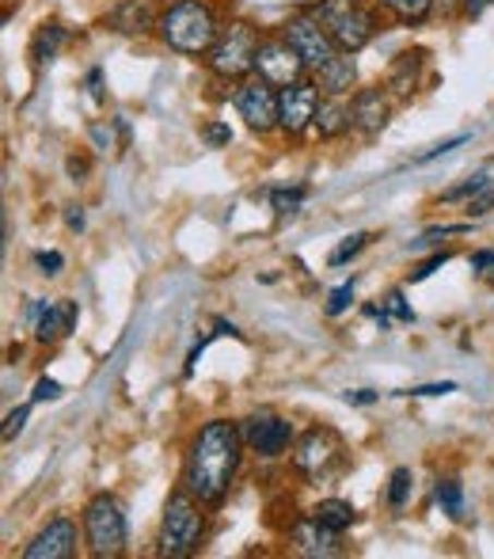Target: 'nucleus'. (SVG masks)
Here are the masks:
<instances>
[{
  "label": "nucleus",
  "instance_id": "nucleus-6",
  "mask_svg": "<svg viewBox=\"0 0 494 559\" xmlns=\"http://www.w3.org/2000/svg\"><path fill=\"white\" fill-rule=\"evenodd\" d=\"M84 540L96 559H115L125 552V514L115 495H96L84 507Z\"/></svg>",
  "mask_w": 494,
  "mask_h": 559
},
{
  "label": "nucleus",
  "instance_id": "nucleus-39",
  "mask_svg": "<svg viewBox=\"0 0 494 559\" xmlns=\"http://www.w3.org/2000/svg\"><path fill=\"white\" fill-rule=\"evenodd\" d=\"M206 138L214 141V145H229V141H232V130H229V126H221V122H214V126L206 130Z\"/></svg>",
  "mask_w": 494,
  "mask_h": 559
},
{
  "label": "nucleus",
  "instance_id": "nucleus-37",
  "mask_svg": "<svg viewBox=\"0 0 494 559\" xmlns=\"http://www.w3.org/2000/svg\"><path fill=\"white\" fill-rule=\"evenodd\" d=\"M487 210H494V187H491V191H483V194H475V199L468 202V214H475V217L487 214Z\"/></svg>",
  "mask_w": 494,
  "mask_h": 559
},
{
  "label": "nucleus",
  "instance_id": "nucleus-40",
  "mask_svg": "<svg viewBox=\"0 0 494 559\" xmlns=\"http://www.w3.org/2000/svg\"><path fill=\"white\" fill-rule=\"evenodd\" d=\"M472 266H475V271H483V274H494V251H475Z\"/></svg>",
  "mask_w": 494,
  "mask_h": 559
},
{
  "label": "nucleus",
  "instance_id": "nucleus-33",
  "mask_svg": "<svg viewBox=\"0 0 494 559\" xmlns=\"http://www.w3.org/2000/svg\"><path fill=\"white\" fill-rule=\"evenodd\" d=\"M384 312H388V317H396V320H403V324H414V312L407 309V301L399 294L384 297Z\"/></svg>",
  "mask_w": 494,
  "mask_h": 559
},
{
  "label": "nucleus",
  "instance_id": "nucleus-34",
  "mask_svg": "<svg viewBox=\"0 0 494 559\" xmlns=\"http://www.w3.org/2000/svg\"><path fill=\"white\" fill-rule=\"evenodd\" d=\"M445 263H449V251H437L434 259H426V263H422L419 271L411 274V282H422V278H430V274H434V271H442Z\"/></svg>",
  "mask_w": 494,
  "mask_h": 559
},
{
  "label": "nucleus",
  "instance_id": "nucleus-41",
  "mask_svg": "<svg viewBox=\"0 0 494 559\" xmlns=\"http://www.w3.org/2000/svg\"><path fill=\"white\" fill-rule=\"evenodd\" d=\"M99 84H104V73H99V69H92V73H88V92H92V99H96V104H104V88H99Z\"/></svg>",
  "mask_w": 494,
  "mask_h": 559
},
{
  "label": "nucleus",
  "instance_id": "nucleus-32",
  "mask_svg": "<svg viewBox=\"0 0 494 559\" xmlns=\"http://www.w3.org/2000/svg\"><path fill=\"white\" fill-rule=\"evenodd\" d=\"M35 266H38V274H46V278H53V274H61V266H65V259H61V251H38V255H35Z\"/></svg>",
  "mask_w": 494,
  "mask_h": 559
},
{
  "label": "nucleus",
  "instance_id": "nucleus-44",
  "mask_svg": "<svg viewBox=\"0 0 494 559\" xmlns=\"http://www.w3.org/2000/svg\"><path fill=\"white\" fill-rule=\"evenodd\" d=\"M69 171H73V176H84V171H88V164L76 160V156H73V160H69Z\"/></svg>",
  "mask_w": 494,
  "mask_h": 559
},
{
  "label": "nucleus",
  "instance_id": "nucleus-30",
  "mask_svg": "<svg viewBox=\"0 0 494 559\" xmlns=\"http://www.w3.org/2000/svg\"><path fill=\"white\" fill-rule=\"evenodd\" d=\"M61 384L53 381V377H43V381H35V392H31V404H53V400H61Z\"/></svg>",
  "mask_w": 494,
  "mask_h": 559
},
{
  "label": "nucleus",
  "instance_id": "nucleus-8",
  "mask_svg": "<svg viewBox=\"0 0 494 559\" xmlns=\"http://www.w3.org/2000/svg\"><path fill=\"white\" fill-rule=\"evenodd\" d=\"M281 38H286V43L293 46L297 53H301V61L309 69L327 66V61L339 53L335 38L327 35V27L316 20V15H297V20H289L286 27H281Z\"/></svg>",
  "mask_w": 494,
  "mask_h": 559
},
{
  "label": "nucleus",
  "instance_id": "nucleus-27",
  "mask_svg": "<svg viewBox=\"0 0 494 559\" xmlns=\"http://www.w3.org/2000/svg\"><path fill=\"white\" fill-rule=\"evenodd\" d=\"M365 243H370V236H365V233H354V236H347V240H342L339 248H335L332 255H327V263H332V266H342V263H347V259H354L358 251L365 248Z\"/></svg>",
  "mask_w": 494,
  "mask_h": 559
},
{
  "label": "nucleus",
  "instance_id": "nucleus-23",
  "mask_svg": "<svg viewBox=\"0 0 494 559\" xmlns=\"http://www.w3.org/2000/svg\"><path fill=\"white\" fill-rule=\"evenodd\" d=\"M491 176H494V164L480 168L475 176H468V183H460V187H453V191H445V202H453V199H475V194L491 191V187H494Z\"/></svg>",
  "mask_w": 494,
  "mask_h": 559
},
{
  "label": "nucleus",
  "instance_id": "nucleus-25",
  "mask_svg": "<svg viewBox=\"0 0 494 559\" xmlns=\"http://www.w3.org/2000/svg\"><path fill=\"white\" fill-rule=\"evenodd\" d=\"M437 502H442V510L449 518H465V491H460L457 479H442V484L434 487Z\"/></svg>",
  "mask_w": 494,
  "mask_h": 559
},
{
  "label": "nucleus",
  "instance_id": "nucleus-12",
  "mask_svg": "<svg viewBox=\"0 0 494 559\" xmlns=\"http://www.w3.org/2000/svg\"><path fill=\"white\" fill-rule=\"evenodd\" d=\"M237 111L255 133H270L274 126H278V96H274V84H266L263 76L251 84H240Z\"/></svg>",
  "mask_w": 494,
  "mask_h": 559
},
{
  "label": "nucleus",
  "instance_id": "nucleus-20",
  "mask_svg": "<svg viewBox=\"0 0 494 559\" xmlns=\"http://www.w3.org/2000/svg\"><path fill=\"white\" fill-rule=\"evenodd\" d=\"M312 126H316L320 138H339V133H347L354 126V111H350V104H342V96H327L320 99Z\"/></svg>",
  "mask_w": 494,
  "mask_h": 559
},
{
  "label": "nucleus",
  "instance_id": "nucleus-10",
  "mask_svg": "<svg viewBox=\"0 0 494 559\" xmlns=\"http://www.w3.org/2000/svg\"><path fill=\"white\" fill-rule=\"evenodd\" d=\"M240 435H244V445L255 449L258 456H281L293 442V427H289L281 415L274 412H255L240 423Z\"/></svg>",
  "mask_w": 494,
  "mask_h": 559
},
{
  "label": "nucleus",
  "instance_id": "nucleus-2",
  "mask_svg": "<svg viewBox=\"0 0 494 559\" xmlns=\"http://www.w3.org/2000/svg\"><path fill=\"white\" fill-rule=\"evenodd\" d=\"M156 27H160L164 46H171L176 53H206L217 38L214 8L206 0H176Z\"/></svg>",
  "mask_w": 494,
  "mask_h": 559
},
{
  "label": "nucleus",
  "instance_id": "nucleus-22",
  "mask_svg": "<svg viewBox=\"0 0 494 559\" xmlns=\"http://www.w3.org/2000/svg\"><path fill=\"white\" fill-rule=\"evenodd\" d=\"M381 8H388L399 23H422L430 12H434L437 0H376Z\"/></svg>",
  "mask_w": 494,
  "mask_h": 559
},
{
  "label": "nucleus",
  "instance_id": "nucleus-36",
  "mask_svg": "<svg viewBox=\"0 0 494 559\" xmlns=\"http://www.w3.org/2000/svg\"><path fill=\"white\" fill-rule=\"evenodd\" d=\"M468 141V133H460V138H453V141H442V145H434L426 156H419V164H430V160H437V156H445V153H453V148H460Z\"/></svg>",
  "mask_w": 494,
  "mask_h": 559
},
{
  "label": "nucleus",
  "instance_id": "nucleus-28",
  "mask_svg": "<svg viewBox=\"0 0 494 559\" xmlns=\"http://www.w3.org/2000/svg\"><path fill=\"white\" fill-rule=\"evenodd\" d=\"M350 301H354V282L332 289V297H327V317H342V312L350 309Z\"/></svg>",
  "mask_w": 494,
  "mask_h": 559
},
{
  "label": "nucleus",
  "instance_id": "nucleus-13",
  "mask_svg": "<svg viewBox=\"0 0 494 559\" xmlns=\"http://www.w3.org/2000/svg\"><path fill=\"white\" fill-rule=\"evenodd\" d=\"M76 305L73 301H35L27 309V320L35 328V338L38 343H58L65 338L69 332L76 328Z\"/></svg>",
  "mask_w": 494,
  "mask_h": 559
},
{
  "label": "nucleus",
  "instance_id": "nucleus-9",
  "mask_svg": "<svg viewBox=\"0 0 494 559\" xmlns=\"http://www.w3.org/2000/svg\"><path fill=\"white\" fill-rule=\"evenodd\" d=\"M304 61L286 38H270V43H258V53H255V73L263 76L266 84L274 88H289V84L301 81L304 73Z\"/></svg>",
  "mask_w": 494,
  "mask_h": 559
},
{
  "label": "nucleus",
  "instance_id": "nucleus-5",
  "mask_svg": "<svg viewBox=\"0 0 494 559\" xmlns=\"http://www.w3.org/2000/svg\"><path fill=\"white\" fill-rule=\"evenodd\" d=\"M255 53H258V35L248 23H229L225 31H217L214 46L206 50V66L214 76L221 81H240L244 73L255 69Z\"/></svg>",
  "mask_w": 494,
  "mask_h": 559
},
{
  "label": "nucleus",
  "instance_id": "nucleus-42",
  "mask_svg": "<svg viewBox=\"0 0 494 559\" xmlns=\"http://www.w3.org/2000/svg\"><path fill=\"white\" fill-rule=\"evenodd\" d=\"M65 225L73 228V233H84V210L81 206H69L65 210Z\"/></svg>",
  "mask_w": 494,
  "mask_h": 559
},
{
  "label": "nucleus",
  "instance_id": "nucleus-14",
  "mask_svg": "<svg viewBox=\"0 0 494 559\" xmlns=\"http://www.w3.org/2000/svg\"><path fill=\"white\" fill-rule=\"evenodd\" d=\"M76 556V525L69 518H53L43 533H35L27 548H23V559H69Z\"/></svg>",
  "mask_w": 494,
  "mask_h": 559
},
{
  "label": "nucleus",
  "instance_id": "nucleus-26",
  "mask_svg": "<svg viewBox=\"0 0 494 559\" xmlns=\"http://www.w3.org/2000/svg\"><path fill=\"white\" fill-rule=\"evenodd\" d=\"M411 468H396L391 472V479H388V502L391 507H403L407 502V495H411Z\"/></svg>",
  "mask_w": 494,
  "mask_h": 559
},
{
  "label": "nucleus",
  "instance_id": "nucleus-19",
  "mask_svg": "<svg viewBox=\"0 0 494 559\" xmlns=\"http://www.w3.org/2000/svg\"><path fill=\"white\" fill-rule=\"evenodd\" d=\"M422 50H403L396 53V61L388 66V92L391 96H411L419 88V76H422Z\"/></svg>",
  "mask_w": 494,
  "mask_h": 559
},
{
  "label": "nucleus",
  "instance_id": "nucleus-31",
  "mask_svg": "<svg viewBox=\"0 0 494 559\" xmlns=\"http://www.w3.org/2000/svg\"><path fill=\"white\" fill-rule=\"evenodd\" d=\"M27 415H31V404L15 407V412H8V427H4V442H12V438L23 435V427H27Z\"/></svg>",
  "mask_w": 494,
  "mask_h": 559
},
{
  "label": "nucleus",
  "instance_id": "nucleus-24",
  "mask_svg": "<svg viewBox=\"0 0 494 559\" xmlns=\"http://www.w3.org/2000/svg\"><path fill=\"white\" fill-rule=\"evenodd\" d=\"M61 38H65L61 23H46V27L38 31V38H35V58H38V66H50L53 53H58V46H61Z\"/></svg>",
  "mask_w": 494,
  "mask_h": 559
},
{
  "label": "nucleus",
  "instance_id": "nucleus-16",
  "mask_svg": "<svg viewBox=\"0 0 494 559\" xmlns=\"http://www.w3.org/2000/svg\"><path fill=\"white\" fill-rule=\"evenodd\" d=\"M350 111H354V130L365 133V138H376V133L388 126L391 104H388V96H384L381 88H362L354 96V104H350Z\"/></svg>",
  "mask_w": 494,
  "mask_h": 559
},
{
  "label": "nucleus",
  "instance_id": "nucleus-1",
  "mask_svg": "<svg viewBox=\"0 0 494 559\" xmlns=\"http://www.w3.org/2000/svg\"><path fill=\"white\" fill-rule=\"evenodd\" d=\"M240 449H244V435H240L237 423L214 419L198 430V438L186 449V464H183V487L206 507L229 495L232 476L240 468Z\"/></svg>",
  "mask_w": 494,
  "mask_h": 559
},
{
  "label": "nucleus",
  "instance_id": "nucleus-35",
  "mask_svg": "<svg viewBox=\"0 0 494 559\" xmlns=\"http://www.w3.org/2000/svg\"><path fill=\"white\" fill-rule=\"evenodd\" d=\"M449 392H457V384L453 381H442V384H422V389H411V392H403V396H449Z\"/></svg>",
  "mask_w": 494,
  "mask_h": 559
},
{
  "label": "nucleus",
  "instance_id": "nucleus-11",
  "mask_svg": "<svg viewBox=\"0 0 494 559\" xmlns=\"http://www.w3.org/2000/svg\"><path fill=\"white\" fill-rule=\"evenodd\" d=\"M316 107H320V84L309 81L289 84L278 96V126L286 133H304L316 122Z\"/></svg>",
  "mask_w": 494,
  "mask_h": 559
},
{
  "label": "nucleus",
  "instance_id": "nucleus-15",
  "mask_svg": "<svg viewBox=\"0 0 494 559\" xmlns=\"http://www.w3.org/2000/svg\"><path fill=\"white\" fill-rule=\"evenodd\" d=\"M293 548L301 556H312V559H332V556H342V540L335 530H327L324 522L316 518H301L293 525Z\"/></svg>",
  "mask_w": 494,
  "mask_h": 559
},
{
  "label": "nucleus",
  "instance_id": "nucleus-4",
  "mask_svg": "<svg viewBox=\"0 0 494 559\" xmlns=\"http://www.w3.org/2000/svg\"><path fill=\"white\" fill-rule=\"evenodd\" d=\"M309 15H316L324 23L327 35L335 38V46L342 53L365 50L376 35V15L358 4V0H320V4L309 8Z\"/></svg>",
  "mask_w": 494,
  "mask_h": 559
},
{
  "label": "nucleus",
  "instance_id": "nucleus-3",
  "mask_svg": "<svg viewBox=\"0 0 494 559\" xmlns=\"http://www.w3.org/2000/svg\"><path fill=\"white\" fill-rule=\"evenodd\" d=\"M202 533H206V522H202V507L191 491H176L164 507V522H160V556L168 559H186L198 552Z\"/></svg>",
  "mask_w": 494,
  "mask_h": 559
},
{
  "label": "nucleus",
  "instance_id": "nucleus-38",
  "mask_svg": "<svg viewBox=\"0 0 494 559\" xmlns=\"http://www.w3.org/2000/svg\"><path fill=\"white\" fill-rule=\"evenodd\" d=\"M347 404H354V407H365V404H376V392L373 389H358V392H347Z\"/></svg>",
  "mask_w": 494,
  "mask_h": 559
},
{
  "label": "nucleus",
  "instance_id": "nucleus-43",
  "mask_svg": "<svg viewBox=\"0 0 494 559\" xmlns=\"http://www.w3.org/2000/svg\"><path fill=\"white\" fill-rule=\"evenodd\" d=\"M491 4H494V0H465V15H483Z\"/></svg>",
  "mask_w": 494,
  "mask_h": 559
},
{
  "label": "nucleus",
  "instance_id": "nucleus-18",
  "mask_svg": "<svg viewBox=\"0 0 494 559\" xmlns=\"http://www.w3.org/2000/svg\"><path fill=\"white\" fill-rule=\"evenodd\" d=\"M107 27L119 31V35H145L153 27V8L145 0H119L107 12Z\"/></svg>",
  "mask_w": 494,
  "mask_h": 559
},
{
  "label": "nucleus",
  "instance_id": "nucleus-7",
  "mask_svg": "<svg viewBox=\"0 0 494 559\" xmlns=\"http://www.w3.org/2000/svg\"><path fill=\"white\" fill-rule=\"evenodd\" d=\"M293 468L301 472V476H309V479H327L335 468H342V442H339V435L335 430H327V427H316V430H309V435L297 442L293 449Z\"/></svg>",
  "mask_w": 494,
  "mask_h": 559
},
{
  "label": "nucleus",
  "instance_id": "nucleus-17",
  "mask_svg": "<svg viewBox=\"0 0 494 559\" xmlns=\"http://www.w3.org/2000/svg\"><path fill=\"white\" fill-rule=\"evenodd\" d=\"M354 81H358V66H354V58L342 50L335 53L327 66L316 69V84L324 96H347V92L354 88Z\"/></svg>",
  "mask_w": 494,
  "mask_h": 559
},
{
  "label": "nucleus",
  "instance_id": "nucleus-21",
  "mask_svg": "<svg viewBox=\"0 0 494 559\" xmlns=\"http://www.w3.org/2000/svg\"><path fill=\"white\" fill-rule=\"evenodd\" d=\"M312 518H316V522H324L327 530L342 533V530H350V525H354V507H350L347 499H324L316 510H312Z\"/></svg>",
  "mask_w": 494,
  "mask_h": 559
},
{
  "label": "nucleus",
  "instance_id": "nucleus-29",
  "mask_svg": "<svg viewBox=\"0 0 494 559\" xmlns=\"http://www.w3.org/2000/svg\"><path fill=\"white\" fill-rule=\"evenodd\" d=\"M304 194H309L304 187H293V191H274L270 202H274V210H278V214H293V210L304 202Z\"/></svg>",
  "mask_w": 494,
  "mask_h": 559
}]
</instances>
